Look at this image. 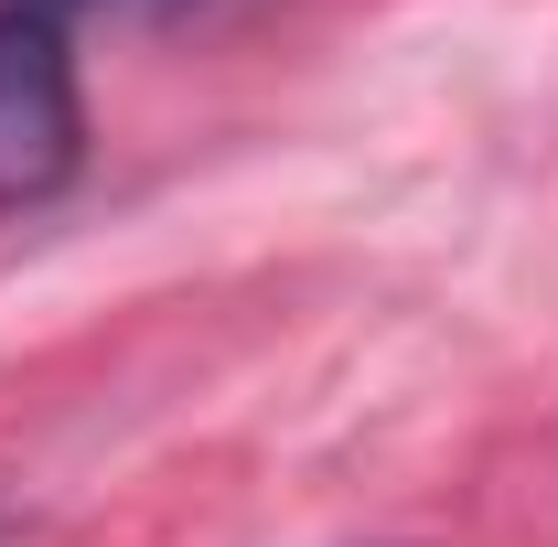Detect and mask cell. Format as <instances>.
I'll return each instance as SVG.
<instances>
[{"mask_svg":"<svg viewBox=\"0 0 558 547\" xmlns=\"http://www.w3.org/2000/svg\"><path fill=\"white\" fill-rule=\"evenodd\" d=\"M75 139H86V108H75L65 33L44 11H0V215L44 205L75 172Z\"/></svg>","mask_w":558,"mask_h":547,"instance_id":"obj_1","label":"cell"},{"mask_svg":"<svg viewBox=\"0 0 558 547\" xmlns=\"http://www.w3.org/2000/svg\"><path fill=\"white\" fill-rule=\"evenodd\" d=\"M33 11H44V22H54V0H33Z\"/></svg>","mask_w":558,"mask_h":547,"instance_id":"obj_2","label":"cell"}]
</instances>
